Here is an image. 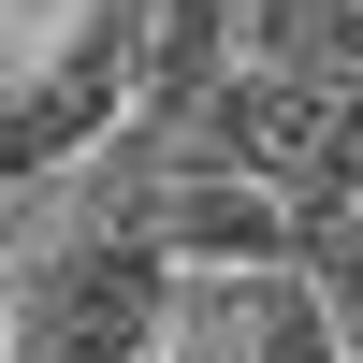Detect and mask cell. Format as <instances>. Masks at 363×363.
I'll return each mask as SVG.
<instances>
[{
	"instance_id": "obj_1",
	"label": "cell",
	"mask_w": 363,
	"mask_h": 363,
	"mask_svg": "<svg viewBox=\"0 0 363 363\" xmlns=\"http://www.w3.org/2000/svg\"><path fill=\"white\" fill-rule=\"evenodd\" d=\"M203 145L262 189H291V218H349L363 203V116H349V73H306V58H262V73H218L203 87Z\"/></svg>"
},
{
	"instance_id": "obj_2",
	"label": "cell",
	"mask_w": 363,
	"mask_h": 363,
	"mask_svg": "<svg viewBox=\"0 0 363 363\" xmlns=\"http://www.w3.org/2000/svg\"><path fill=\"white\" fill-rule=\"evenodd\" d=\"M145 320H160V233L116 218L102 247H73L29 306V363H145Z\"/></svg>"
},
{
	"instance_id": "obj_3",
	"label": "cell",
	"mask_w": 363,
	"mask_h": 363,
	"mask_svg": "<svg viewBox=\"0 0 363 363\" xmlns=\"http://www.w3.org/2000/svg\"><path fill=\"white\" fill-rule=\"evenodd\" d=\"M131 233H160V262H277L306 247V218H291V189H262V174H174V189L131 203Z\"/></svg>"
},
{
	"instance_id": "obj_4",
	"label": "cell",
	"mask_w": 363,
	"mask_h": 363,
	"mask_svg": "<svg viewBox=\"0 0 363 363\" xmlns=\"http://www.w3.org/2000/svg\"><path fill=\"white\" fill-rule=\"evenodd\" d=\"M102 102H116V44H87V58H58L44 87H15V116H0V160H15V174H29V160H73Z\"/></svg>"
},
{
	"instance_id": "obj_5",
	"label": "cell",
	"mask_w": 363,
	"mask_h": 363,
	"mask_svg": "<svg viewBox=\"0 0 363 363\" xmlns=\"http://www.w3.org/2000/svg\"><path fill=\"white\" fill-rule=\"evenodd\" d=\"M203 87H218V0H160V29H145V116H203Z\"/></svg>"
},
{
	"instance_id": "obj_6",
	"label": "cell",
	"mask_w": 363,
	"mask_h": 363,
	"mask_svg": "<svg viewBox=\"0 0 363 363\" xmlns=\"http://www.w3.org/2000/svg\"><path fill=\"white\" fill-rule=\"evenodd\" d=\"M277 58H306V73H363V0H291V15H277Z\"/></svg>"
},
{
	"instance_id": "obj_7",
	"label": "cell",
	"mask_w": 363,
	"mask_h": 363,
	"mask_svg": "<svg viewBox=\"0 0 363 363\" xmlns=\"http://www.w3.org/2000/svg\"><path fill=\"white\" fill-rule=\"evenodd\" d=\"M349 116H363V73H349Z\"/></svg>"
},
{
	"instance_id": "obj_8",
	"label": "cell",
	"mask_w": 363,
	"mask_h": 363,
	"mask_svg": "<svg viewBox=\"0 0 363 363\" xmlns=\"http://www.w3.org/2000/svg\"><path fill=\"white\" fill-rule=\"evenodd\" d=\"M349 233H363V203H349Z\"/></svg>"
}]
</instances>
